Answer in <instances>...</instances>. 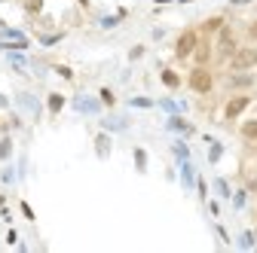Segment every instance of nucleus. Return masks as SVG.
<instances>
[{"label": "nucleus", "mask_w": 257, "mask_h": 253, "mask_svg": "<svg viewBox=\"0 0 257 253\" xmlns=\"http://www.w3.org/2000/svg\"><path fill=\"white\" fill-rule=\"evenodd\" d=\"M187 86H190L193 92H196V94H208V92L214 88V76H211V70H208L205 64H199L196 70H190Z\"/></svg>", "instance_id": "f257e3e1"}, {"label": "nucleus", "mask_w": 257, "mask_h": 253, "mask_svg": "<svg viewBox=\"0 0 257 253\" xmlns=\"http://www.w3.org/2000/svg\"><path fill=\"white\" fill-rule=\"evenodd\" d=\"M196 46H199V34L196 30H184V34L178 37V43H175V55L178 58H190L193 52H196Z\"/></svg>", "instance_id": "f03ea898"}, {"label": "nucleus", "mask_w": 257, "mask_h": 253, "mask_svg": "<svg viewBox=\"0 0 257 253\" xmlns=\"http://www.w3.org/2000/svg\"><path fill=\"white\" fill-rule=\"evenodd\" d=\"M257 64V49H236L233 58H230V68L233 70H248Z\"/></svg>", "instance_id": "7ed1b4c3"}, {"label": "nucleus", "mask_w": 257, "mask_h": 253, "mask_svg": "<svg viewBox=\"0 0 257 253\" xmlns=\"http://www.w3.org/2000/svg\"><path fill=\"white\" fill-rule=\"evenodd\" d=\"M236 52V34L230 28H220V37H217V55L220 58H233Z\"/></svg>", "instance_id": "20e7f679"}, {"label": "nucleus", "mask_w": 257, "mask_h": 253, "mask_svg": "<svg viewBox=\"0 0 257 253\" xmlns=\"http://www.w3.org/2000/svg\"><path fill=\"white\" fill-rule=\"evenodd\" d=\"M248 104H251V98H245V94H236V98L227 104V110H223V116H227V119H236V116H239Z\"/></svg>", "instance_id": "39448f33"}, {"label": "nucleus", "mask_w": 257, "mask_h": 253, "mask_svg": "<svg viewBox=\"0 0 257 253\" xmlns=\"http://www.w3.org/2000/svg\"><path fill=\"white\" fill-rule=\"evenodd\" d=\"M242 138L245 140H257V119H251V122L242 125Z\"/></svg>", "instance_id": "423d86ee"}, {"label": "nucleus", "mask_w": 257, "mask_h": 253, "mask_svg": "<svg viewBox=\"0 0 257 253\" xmlns=\"http://www.w3.org/2000/svg\"><path fill=\"white\" fill-rule=\"evenodd\" d=\"M163 82H166L169 88H178V86H181V80H178L175 70H163Z\"/></svg>", "instance_id": "0eeeda50"}, {"label": "nucleus", "mask_w": 257, "mask_h": 253, "mask_svg": "<svg viewBox=\"0 0 257 253\" xmlns=\"http://www.w3.org/2000/svg\"><path fill=\"white\" fill-rule=\"evenodd\" d=\"M208 55H211V49H208V46H199V49H196V61H199V64H205Z\"/></svg>", "instance_id": "6e6552de"}, {"label": "nucleus", "mask_w": 257, "mask_h": 253, "mask_svg": "<svg viewBox=\"0 0 257 253\" xmlns=\"http://www.w3.org/2000/svg\"><path fill=\"white\" fill-rule=\"evenodd\" d=\"M220 28H223V18H220V16H217V18H208V22H205V30H220Z\"/></svg>", "instance_id": "1a4fd4ad"}, {"label": "nucleus", "mask_w": 257, "mask_h": 253, "mask_svg": "<svg viewBox=\"0 0 257 253\" xmlns=\"http://www.w3.org/2000/svg\"><path fill=\"white\" fill-rule=\"evenodd\" d=\"M61 104H64L61 94H52V98H49V107H52V110H61Z\"/></svg>", "instance_id": "9d476101"}, {"label": "nucleus", "mask_w": 257, "mask_h": 253, "mask_svg": "<svg viewBox=\"0 0 257 253\" xmlns=\"http://www.w3.org/2000/svg\"><path fill=\"white\" fill-rule=\"evenodd\" d=\"M233 86H251V76H236Z\"/></svg>", "instance_id": "9b49d317"}, {"label": "nucleus", "mask_w": 257, "mask_h": 253, "mask_svg": "<svg viewBox=\"0 0 257 253\" xmlns=\"http://www.w3.org/2000/svg\"><path fill=\"white\" fill-rule=\"evenodd\" d=\"M28 10H31V12H37V10H40V0H28Z\"/></svg>", "instance_id": "f8f14e48"}, {"label": "nucleus", "mask_w": 257, "mask_h": 253, "mask_svg": "<svg viewBox=\"0 0 257 253\" xmlns=\"http://www.w3.org/2000/svg\"><path fill=\"white\" fill-rule=\"evenodd\" d=\"M248 34H251V40H257V22H251V28H248Z\"/></svg>", "instance_id": "ddd939ff"}]
</instances>
